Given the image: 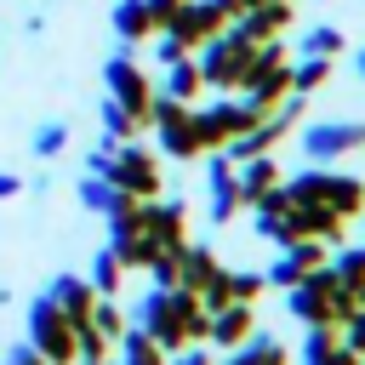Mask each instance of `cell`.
<instances>
[{"label":"cell","instance_id":"f35d334b","mask_svg":"<svg viewBox=\"0 0 365 365\" xmlns=\"http://www.w3.org/2000/svg\"><path fill=\"white\" fill-rule=\"evenodd\" d=\"M348 68H354V80H359V86H365V46H359V51H354V57H348Z\"/></svg>","mask_w":365,"mask_h":365},{"label":"cell","instance_id":"8d00e7d4","mask_svg":"<svg viewBox=\"0 0 365 365\" xmlns=\"http://www.w3.org/2000/svg\"><path fill=\"white\" fill-rule=\"evenodd\" d=\"M23 194V177H11V171H0V200H17Z\"/></svg>","mask_w":365,"mask_h":365},{"label":"cell","instance_id":"277c9868","mask_svg":"<svg viewBox=\"0 0 365 365\" xmlns=\"http://www.w3.org/2000/svg\"><path fill=\"white\" fill-rule=\"evenodd\" d=\"M285 314H291V319L308 331V325H342V319L354 314V302H348V291L336 285L331 262H319L308 279L285 285Z\"/></svg>","mask_w":365,"mask_h":365},{"label":"cell","instance_id":"b9f144b4","mask_svg":"<svg viewBox=\"0 0 365 365\" xmlns=\"http://www.w3.org/2000/svg\"><path fill=\"white\" fill-rule=\"evenodd\" d=\"M359 222H365V217H359Z\"/></svg>","mask_w":365,"mask_h":365},{"label":"cell","instance_id":"f546056e","mask_svg":"<svg viewBox=\"0 0 365 365\" xmlns=\"http://www.w3.org/2000/svg\"><path fill=\"white\" fill-rule=\"evenodd\" d=\"M74 200H80V205H86V211H97V217H103V211H108V205H114V182H103V177H97V171H86V177H80V182H74Z\"/></svg>","mask_w":365,"mask_h":365},{"label":"cell","instance_id":"9a60e30c","mask_svg":"<svg viewBox=\"0 0 365 365\" xmlns=\"http://www.w3.org/2000/svg\"><path fill=\"white\" fill-rule=\"evenodd\" d=\"M222 29H228V11H222L217 0H182V11L171 17L165 34H177L188 51H200V46H205L211 34H222Z\"/></svg>","mask_w":365,"mask_h":365},{"label":"cell","instance_id":"44dd1931","mask_svg":"<svg viewBox=\"0 0 365 365\" xmlns=\"http://www.w3.org/2000/svg\"><path fill=\"white\" fill-rule=\"evenodd\" d=\"M160 91L177 97V103H200V97H205V74H200V63H194V57H177L171 68H160Z\"/></svg>","mask_w":365,"mask_h":365},{"label":"cell","instance_id":"484cf974","mask_svg":"<svg viewBox=\"0 0 365 365\" xmlns=\"http://www.w3.org/2000/svg\"><path fill=\"white\" fill-rule=\"evenodd\" d=\"M91 285H97V297H120V285H125V262L114 257V245H103L97 251V262H91V274H86Z\"/></svg>","mask_w":365,"mask_h":365},{"label":"cell","instance_id":"2e32d148","mask_svg":"<svg viewBox=\"0 0 365 365\" xmlns=\"http://www.w3.org/2000/svg\"><path fill=\"white\" fill-rule=\"evenodd\" d=\"M251 331H257V302H222V308H211V331H205V348L228 354V348H240Z\"/></svg>","mask_w":365,"mask_h":365},{"label":"cell","instance_id":"60d3db41","mask_svg":"<svg viewBox=\"0 0 365 365\" xmlns=\"http://www.w3.org/2000/svg\"><path fill=\"white\" fill-rule=\"evenodd\" d=\"M108 365H120V359H108Z\"/></svg>","mask_w":365,"mask_h":365},{"label":"cell","instance_id":"9c48e42d","mask_svg":"<svg viewBox=\"0 0 365 365\" xmlns=\"http://www.w3.org/2000/svg\"><path fill=\"white\" fill-rule=\"evenodd\" d=\"M23 331H29V348H34L46 365H74V325L63 319V308H57L46 291H40V297H29Z\"/></svg>","mask_w":365,"mask_h":365},{"label":"cell","instance_id":"d6986e66","mask_svg":"<svg viewBox=\"0 0 365 365\" xmlns=\"http://www.w3.org/2000/svg\"><path fill=\"white\" fill-rule=\"evenodd\" d=\"M108 23H114V40H120L125 51H143V46L160 34L143 0H114V17H108Z\"/></svg>","mask_w":365,"mask_h":365},{"label":"cell","instance_id":"3957f363","mask_svg":"<svg viewBox=\"0 0 365 365\" xmlns=\"http://www.w3.org/2000/svg\"><path fill=\"white\" fill-rule=\"evenodd\" d=\"M285 194L291 200H308V205H331L348 222L365 217V177H354L342 165H302L297 177H285Z\"/></svg>","mask_w":365,"mask_h":365},{"label":"cell","instance_id":"e0dca14e","mask_svg":"<svg viewBox=\"0 0 365 365\" xmlns=\"http://www.w3.org/2000/svg\"><path fill=\"white\" fill-rule=\"evenodd\" d=\"M279 177H285V171H279V160H274V154H251V160H240V165H234L240 205H245V211H251V205H262V200L279 188Z\"/></svg>","mask_w":365,"mask_h":365},{"label":"cell","instance_id":"ac0fdd59","mask_svg":"<svg viewBox=\"0 0 365 365\" xmlns=\"http://www.w3.org/2000/svg\"><path fill=\"white\" fill-rule=\"evenodd\" d=\"M46 297L63 308V319L80 331V325H91V302H97V285L86 279V274H57L51 285H46Z\"/></svg>","mask_w":365,"mask_h":365},{"label":"cell","instance_id":"ba28073f","mask_svg":"<svg viewBox=\"0 0 365 365\" xmlns=\"http://www.w3.org/2000/svg\"><path fill=\"white\" fill-rule=\"evenodd\" d=\"M148 131H154V143H160V160H177V165H188V160H200V137H194V103H177V97H154V108H148Z\"/></svg>","mask_w":365,"mask_h":365},{"label":"cell","instance_id":"d4e9b609","mask_svg":"<svg viewBox=\"0 0 365 365\" xmlns=\"http://www.w3.org/2000/svg\"><path fill=\"white\" fill-rule=\"evenodd\" d=\"M342 40H348L342 29H331V23H314V29L297 40V51H291V57H342Z\"/></svg>","mask_w":365,"mask_h":365},{"label":"cell","instance_id":"5bb4252c","mask_svg":"<svg viewBox=\"0 0 365 365\" xmlns=\"http://www.w3.org/2000/svg\"><path fill=\"white\" fill-rule=\"evenodd\" d=\"M291 23H297V0H268V6H251V11L228 17V34H240V40L262 46V40L291 34Z\"/></svg>","mask_w":365,"mask_h":365},{"label":"cell","instance_id":"8992f818","mask_svg":"<svg viewBox=\"0 0 365 365\" xmlns=\"http://www.w3.org/2000/svg\"><path fill=\"white\" fill-rule=\"evenodd\" d=\"M194 63H200V74H205V86H211V91H240V86H245V74L257 68V46L222 29V34H211V40L194 51Z\"/></svg>","mask_w":365,"mask_h":365},{"label":"cell","instance_id":"f1b7e54d","mask_svg":"<svg viewBox=\"0 0 365 365\" xmlns=\"http://www.w3.org/2000/svg\"><path fill=\"white\" fill-rule=\"evenodd\" d=\"M91 325H97V331H103L108 342H120L131 319H125V308H120V297H97V302H91Z\"/></svg>","mask_w":365,"mask_h":365},{"label":"cell","instance_id":"cb8c5ba5","mask_svg":"<svg viewBox=\"0 0 365 365\" xmlns=\"http://www.w3.org/2000/svg\"><path fill=\"white\" fill-rule=\"evenodd\" d=\"M331 74H336V57H291V91L302 97H314Z\"/></svg>","mask_w":365,"mask_h":365},{"label":"cell","instance_id":"4fadbf2b","mask_svg":"<svg viewBox=\"0 0 365 365\" xmlns=\"http://www.w3.org/2000/svg\"><path fill=\"white\" fill-rule=\"evenodd\" d=\"M143 234L154 240V257H182V245H188V205L165 200V194L143 200Z\"/></svg>","mask_w":365,"mask_h":365},{"label":"cell","instance_id":"83f0119b","mask_svg":"<svg viewBox=\"0 0 365 365\" xmlns=\"http://www.w3.org/2000/svg\"><path fill=\"white\" fill-rule=\"evenodd\" d=\"M108 359H114V342L97 325H80L74 331V365H108Z\"/></svg>","mask_w":365,"mask_h":365},{"label":"cell","instance_id":"30bf717a","mask_svg":"<svg viewBox=\"0 0 365 365\" xmlns=\"http://www.w3.org/2000/svg\"><path fill=\"white\" fill-rule=\"evenodd\" d=\"M297 148H302L308 165H336L342 154L365 148V120H302Z\"/></svg>","mask_w":365,"mask_h":365},{"label":"cell","instance_id":"603a6c76","mask_svg":"<svg viewBox=\"0 0 365 365\" xmlns=\"http://www.w3.org/2000/svg\"><path fill=\"white\" fill-rule=\"evenodd\" d=\"M114 359H120V365H171V354H165L143 325H125V336L114 342Z\"/></svg>","mask_w":365,"mask_h":365},{"label":"cell","instance_id":"7a4b0ae2","mask_svg":"<svg viewBox=\"0 0 365 365\" xmlns=\"http://www.w3.org/2000/svg\"><path fill=\"white\" fill-rule=\"evenodd\" d=\"M86 171H97L103 182H114L120 194L131 200H154L165 188V171H160V148H148L143 137L120 143V148H91L86 154Z\"/></svg>","mask_w":365,"mask_h":365},{"label":"cell","instance_id":"d590c367","mask_svg":"<svg viewBox=\"0 0 365 365\" xmlns=\"http://www.w3.org/2000/svg\"><path fill=\"white\" fill-rule=\"evenodd\" d=\"M6 365H46V359H40V354H34V348H29V342H17V348H11V359H6Z\"/></svg>","mask_w":365,"mask_h":365},{"label":"cell","instance_id":"52a82bcc","mask_svg":"<svg viewBox=\"0 0 365 365\" xmlns=\"http://www.w3.org/2000/svg\"><path fill=\"white\" fill-rule=\"evenodd\" d=\"M103 86H108V97H114L120 108H131V114L148 125V108H154V97H160V80H154L148 63H137V51L120 46V51L103 63Z\"/></svg>","mask_w":365,"mask_h":365},{"label":"cell","instance_id":"ab89813d","mask_svg":"<svg viewBox=\"0 0 365 365\" xmlns=\"http://www.w3.org/2000/svg\"><path fill=\"white\" fill-rule=\"evenodd\" d=\"M359 365H365V354H359Z\"/></svg>","mask_w":365,"mask_h":365},{"label":"cell","instance_id":"7c38bea8","mask_svg":"<svg viewBox=\"0 0 365 365\" xmlns=\"http://www.w3.org/2000/svg\"><path fill=\"white\" fill-rule=\"evenodd\" d=\"M200 160H205V222L211 228H228L245 211L240 205V188H234V160H228V148H211Z\"/></svg>","mask_w":365,"mask_h":365},{"label":"cell","instance_id":"6da1fadb","mask_svg":"<svg viewBox=\"0 0 365 365\" xmlns=\"http://www.w3.org/2000/svg\"><path fill=\"white\" fill-rule=\"evenodd\" d=\"M131 325H143L165 354H177V348H188V342H205L211 308H205L194 291H182V285H148V297L131 308Z\"/></svg>","mask_w":365,"mask_h":365},{"label":"cell","instance_id":"836d02e7","mask_svg":"<svg viewBox=\"0 0 365 365\" xmlns=\"http://www.w3.org/2000/svg\"><path fill=\"white\" fill-rule=\"evenodd\" d=\"M171 365H217V348L188 342V348H177V354H171Z\"/></svg>","mask_w":365,"mask_h":365},{"label":"cell","instance_id":"4316f807","mask_svg":"<svg viewBox=\"0 0 365 365\" xmlns=\"http://www.w3.org/2000/svg\"><path fill=\"white\" fill-rule=\"evenodd\" d=\"M108 245H114V257L125 262V274H131V268H143V274H148V262H154V240H148L143 228H137V234H114Z\"/></svg>","mask_w":365,"mask_h":365},{"label":"cell","instance_id":"8fae6325","mask_svg":"<svg viewBox=\"0 0 365 365\" xmlns=\"http://www.w3.org/2000/svg\"><path fill=\"white\" fill-rule=\"evenodd\" d=\"M177 285L182 291H194L205 308H222V302H234V291H228V262L211 251V245H182V268H177Z\"/></svg>","mask_w":365,"mask_h":365},{"label":"cell","instance_id":"4dcf8cb0","mask_svg":"<svg viewBox=\"0 0 365 365\" xmlns=\"http://www.w3.org/2000/svg\"><path fill=\"white\" fill-rule=\"evenodd\" d=\"M228 291H234V302H262L268 274L262 268H228Z\"/></svg>","mask_w":365,"mask_h":365},{"label":"cell","instance_id":"ffe728a7","mask_svg":"<svg viewBox=\"0 0 365 365\" xmlns=\"http://www.w3.org/2000/svg\"><path fill=\"white\" fill-rule=\"evenodd\" d=\"M217 365H291V348L274 336V331H251L240 348H228Z\"/></svg>","mask_w":365,"mask_h":365},{"label":"cell","instance_id":"d6a6232c","mask_svg":"<svg viewBox=\"0 0 365 365\" xmlns=\"http://www.w3.org/2000/svg\"><path fill=\"white\" fill-rule=\"evenodd\" d=\"M336 336H342V342H348L354 354H365V308H354V314H348V319L336 325Z\"/></svg>","mask_w":365,"mask_h":365},{"label":"cell","instance_id":"74e56055","mask_svg":"<svg viewBox=\"0 0 365 365\" xmlns=\"http://www.w3.org/2000/svg\"><path fill=\"white\" fill-rule=\"evenodd\" d=\"M228 17H240V11H251V6H268V0H217Z\"/></svg>","mask_w":365,"mask_h":365},{"label":"cell","instance_id":"e575fe53","mask_svg":"<svg viewBox=\"0 0 365 365\" xmlns=\"http://www.w3.org/2000/svg\"><path fill=\"white\" fill-rule=\"evenodd\" d=\"M148 6V17H154V29H171V17L182 11V0H143Z\"/></svg>","mask_w":365,"mask_h":365},{"label":"cell","instance_id":"1f68e13d","mask_svg":"<svg viewBox=\"0 0 365 365\" xmlns=\"http://www.w3.org/2000/svg\"><path fill=\"white\" fill-rule=\"evenodd\" d=\"M29 148H34L40 160H57V154L68 148V125H63V120H46V125L34 131V143H29Z\"/></svg>","mask_w":365,"mask_h":365},{"label":"cell","instance_id":"7402d4cb","mask_svg":"<svg viewBox=\"0 0 365 365\" xmlns=\"http://www.w3.org/2000/svg\"><path fill=\"white\" fill-rule=\"evenodd\" d=\"M97 114H103V143H97V148H120V143H131V137H148V125H143L131 108H120L114 97H103Z\"/></svg>","mask_w":365,"mask_h":365},{"label":"cell","instance_id":"5b68a950","mask_svg":"<svg viewBox=\"0 0 365 365\" xmlns=\"http://www.w3.org/2000/svg\"><path fill=\"white\" fill-rule=\"evenodd\" d=\"M262 120V108L251 103V97H240V91H217L211 103H194V137H200V154H211V148H228L240 131H251Z\"/></svg>","mask_w":365,"mask_h":365}]
</instances>
